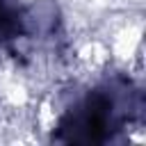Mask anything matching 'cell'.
<instances>
[{"label":"cell","instance_id":"7a4b0ae2","mask_svg":"<svg viewBox=\"0 0 146 146\" xmlns=\"http://www.w3.org/2000/svg\"><path fill=\"white\" fill-rule=\"evenodd\" d=\"M27 14L16 0H0V48L27 30Z\"/></svg>","mask_w":146,"mask_h":146},{"label":"cell","instance_id":"6da1fadb","mask_svg":"<svg viewBox=\"0 0 146 146\" xmlns=\"http://www.w3.org/2000/svg\"><path fill=\"white\" fill-rule=\"evenodd\" d=\"M141 105L125 82H105L80 98L57 123L55 139L68 144H103L112 139Z\"/></svg>","mask_w":146,"mask_h":146}]
</instances>
